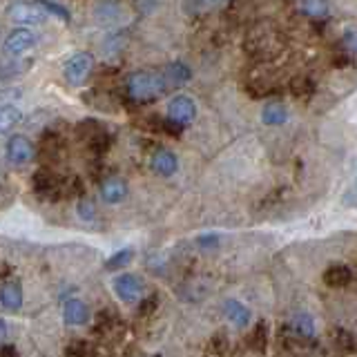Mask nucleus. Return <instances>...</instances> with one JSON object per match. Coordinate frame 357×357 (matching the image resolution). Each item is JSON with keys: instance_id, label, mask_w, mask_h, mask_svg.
<instances>
[{"instance_id": "nucleus-1", "label": "nucleus", "mask_w": 357, "mask_h": 357, "mask_svg": "<svg viewBox=\"0 0 357 357\" xmlns=\"http://www.w3.org/2000/svg\"><path fill=\"white\" fill-rule=\"evenodd\" d=\"M165 89H167V83H165L163 72L141 70V72H134L128 78V96L132 100H137V103H150V100L163 96Z\"/></svg>"}, {"instance_id": "nucleus-2", "label": "nucleus", "mask_w": 357, "mask_h": 357, "mask_svg": "<svg viewBox=\"0 0 357 357\" xmlns=\"http://www.w3.org/2000/svg\"><path fill=\"white\" fill-rule=\"evenodd\" d=\"M197 119V103L188 94H176L167 103V121L176 128H185Z\"/></svg>"}, {"instance_id": "nucleus-3", "label": "nucleus", "mask_w": 357, "mask_h": 357, "mask_svg": "<svg viewBox=\"0 0 357 357\" xmlns=\"http://www.w3.org/2000/svg\"><path fill=\"white\" fill-rule=\"evenodd\" d=\"M92 67H94V59L87 52L74 54L72 59L65 63V67H63L65 81L70 83V85H74V87H81L89 78V74H92Z\"/></svg>"}, {"instance_id": "nucleus-4", "label": "nucleus", "mask_w": 357, "mask_h": 357, "mask_svg": "<svg viewBox=\"0 0 357 357\" xmlns=\"http://www.w3.org/2000/svg\"><path fill=\"white\" fill-rule=\"evenodd\" d=\"M114 293L121 301H126V304H139L143 299V293H145V286L141 282L139 275H132V273H123L119 277H114Z\"/></svg>"}, {"instance_id": "nucleus-5", "label": "nucleus", "mask_w": 357, "mask_h": 357, "mask_svg": "<svg viewBox=\"0 0 357 357\" xmlns=\"http://www.w3.org/2000/svg\"><path fill=\"white\" fill-rule=\"evenodd\" d=\"M33 192L40 199H59L65 197V181H61L52 170H38L33 174Z\"/></svg>"}, {"instance_id": "nucleus-6", "label": "nucleus", "mask_w": 357, "mask_h": 357, "mask_svg": "<svg viewBox=\"0 0 357 357\" xmlns=\"http://www.w3.org/2000/svg\"><path fill=\"white\" fill-rule=\"evenodd\" d=\"M33 45H36V36H33V31H29L25 27H18L5 38L3 50H5L7 56H11V59H20V56L25 54L27 50H31Z\"/></svg>"}, {"instance_id": "nucleus-7", "label": "nucleus", "mask_w": 357, "mask_h": 357, "mask_svg": "<svg viewBox=\"0 0 357 357\" xmlns=\"http://www.w3.org/2000/svg\"><path fill=\"white\" fill-rule=\"evenodd\" d=\"M7 16L18 25H36L45 20V11L36 3H14L7 7Z\"/></svg>"}, {"instance_id": "nucleus-8", "label": "nucleus", "mask_w": 357, "mask_h": 357, "mask_svg": "<svg viewBox=\"0 0 357 357\" xmlns=\"http://www.w3.org/2000/svg\"><path fill=\"white\" fill-rule=\"evenodd\" d=\"M36 150H33V143L27 137H11L7 143V161L11 165H27Z\"/></svg>"}, {"instance_id": "nucleus-9", "label": "nucleus", "mask_w": 357, "mask_h": 357, "mask_svg": "<svg viewBox=\"0 0 357 357\" xmlns=\"http://www.w3.org/2000/svg\"><path fill=\"white\" fill-rule=\"evenodd\" d=\"M100 197H103L105 204L116 206V204H121V201H126L128 183L123 181L121 176H107L100 181Z\"/></svg>"}, {"instance_id": "nucleus-10", "label": "nucleus", "mask_w": 357, "mask_h": 357, "mask_svg": "<svg viewBox=\"0 0 357 357\" xmlns=\"http://www.w3.org/2000/svg\"><path fill=\"white\" fill-rule=\"evenodd\" d=\"M223 315H226V319L237 328H245L252 321L250 308L239 299H228L226 304H223Z\"/></svg>"}, {"instance_id": "nucleus-11", "label": "nucleus", "mask_w": 357, "mask_h": 357, "mask_svg": "<svg viewBox=\"0 0 357 357\" xmlns=\"http://www.w3.org/2000/svg\"><path fill=\"white\" fill-rule=\"evenodd\" d=\"M63 319L65 324H70V326H83V324L89 321V308L83 299H67L65 306H63Z\"/></svg>"}, {"instance_id": "nucleus-12", "label": "nucleus", "mask_w": 357, "mask_h": 357, "mask_svg": "<svg viewBox=\"0 0 357 357\" xmlns=\"http://www.w3.org/2000/svg\"><path fill=\"white\" fill-rule=\"evenodd\" d=\"M152 170L159 174V176H174L176 170H178V159H176V154L172 150H156L152 154Z\"/></svg>"}, {"instance_id": "nucleus-13", "label": "nucleus", "mask_w": 357, "mask_h": 357, "mask_svg": "<svg viewBox=\"0 0 357 357\" xmlns=\"http://www.w3.org/2000/svg\"><path fill=\"white\" fill-rule=\"evenodd\" d=\"M163 76H165L167 87H181L183 83H188L190 78H192V70H190L183 61H174L170 65H165Z\"/></svg>"}, {"instance_id": "nucleus-14", "label": "nucleus", "mask_w": 357, "mask_h": 357, "mask_svg": "<svg viewBox=\"0 0 357 357\" xmlns=\"http://www.w3.org/2000/svg\"><path fill=\"white\" fill-rule=\"evenodd\" d=\"M0 304L3 308L16 312L22 306V286L20 282H5L0 286Z\"/></svg>"}, {"instance_id": "nucleus-15", "label": "nucleus", "mask_w": 357, "mask_h": 357, "mask_svg": "<svg viewBox=\"0 0 357 357\" xmlns=\"http://www.w3.org/2000/svg\"><path fill=\"white\" fill-rule=\"evenodd\" d=\"M261 121L271 128L284 126L288 121V107L282 103V100H271V103H266V107L261 109Z\"/></svg>"}, {"instance_id": "nucleus-16", "label": "nucleus", "mask_w": 357, "mask_h": 357, "mask_svg": "<svg viewBox=\"0 0 357 357\" xmlns=\"http://www.w3.org/2000/svg\"><path fill=\"white\" fill-rule=\"evenodd\" d=\"M353 279V273L349 266H342V264H335L331 268H326L324 273V284L331 286V288H344L349 286Z\"/></svg>"}, {"instance_id": "nucleus-17", "label": "nucleus", "mask_w": 357, "mask_h": 357, "mask_svg": "<svg viewBox=\"0 0 357 357\" xmlns=\"http://www.w3.org/2000/svg\"><path fill=\"white\" fill-rule=\"evenodd\" d=\"M290 324H293V328L299 337H306V340L315 337L317 326H315V319H312V315H308V312H295Z\"/></svg>"}, {"instance_id": "nucleus-18", "label": "nucleus", "mask_w": 357, "mask_h": 357, "mask_svg": "<svg viewBox=\"0 0 357 357\" xmlns=\"http://www.w3.org/2000/svg\"><path fill=\"white\" fill-rule=\"evenodd\" d=\"M31 67L29 59H11V61H0V78L7 81V78H16L22 72H27Z\"/></svg>"}, {"instance_id": "nucleus-19", "label": "nucleus", "mask_w": 357, "mask_h": 357, "mask_svg": "<svg viewBox=\"0 0 357 357\" xmlns=\"http://www.w3.org/2000/svg\"><path fill=\"white\" fill-rule=\"evenodd\" d=\"M268 324L266 321H257V326L255 331L250 333V346L257 351V353H264L266 351V346H268Z\"/></svg>"}, {"instance_id": "nucleus-20", "label": "nucleus", "mask_w": 357, "mask_h": 357, "mask_svg": "<svg viewBox=\"0 0 357 357\" xmlns=\"http://www.w3.org/2000/svg\"><path fill=\"white\" fill-rule=\"evenodd\" d=\"M132 259H134V250L132 248H121L105 261V268H107V271H121V268L130 266Z\"/></svg>"}, {"instance_id": "nucleus-21", "label": "nucleus", "mask_w": 357, "mask_h": 357, "mask_svg": "<svg viewBox=\"0 0 357 357\" xmlns=\"http://www.w3.org/2000/svg\"><path fill=\"white\" fill-rule=\"evenodd\" d=\"M18 121H20V112L18 107H0V134H5L9 132L14 126H18Z\"/></svg>"}, {"instance_id": "nucleus-22", "label": "nucleus", "mask_w": 357, "mask_h": 357, "mask_svg": "<svg viewBox=\"0 0 357 357\" xmlns=\"http://www.w3.org/2000/svg\"><path fill=\"white\" fill-rule=\"evenodd\" d=\"M67 357H94V346L87 340H74L67 346Z\"/></svg>"}, {"instance_id": "nucleus-23", "label": "nucleus", "mask_w": 357, "mask_h": 357, "mask_svg": "<svg viewBox=\"0 0 357 357\" xmlns=\"http://www.w3.org/2000/svg\"><path fill=\"white\" fill-rule=\"evenodd\" d=\"M299 11L308 18H324L328 14V5L326 3H317V0H308V3H301Z\"/></svg>"}, {"instance_id": "nucleus-24", "label": "nucleus", "mask_w": 357, "mask_h": 357, "mask_svg": "<svg viewBox=\"0 0 357 357\" xmlns=\"http://www.w3.org/2000/svg\"><path fill=\"white\" fill-rule=\"evenodd\" d=\"M121 14V7L119 5H112V3H103L96 7V18L98 22H103V25H109V22H114Z\"/></svg>"}, {"instance_id": "nucleus-25", "label": "nucleus", "mask_w": 357, "mask_h": 357, "mask_svg": "<svg viewBox=\"0 0 357 357\" xmlns=\"http://www.w3.org/2000/svg\"><path fill=\"white\" fill-rule=\"evenodd\" d=\"M76 212H78V217H81L83 221H94L96 219V204L92 199L83 197L81 201H78Z\"/></svg>"}, {"instance_id": "nucleus-26", "label": "nucleus", "mask_w": 357, "mask_h": 357, "mask_svg": "<svg viewBox=\"0 0 357 357\" xmlns=\"http://www.w3.org/2000/svg\"><path fill=\"white\" fill-rule=\"evenodd\" d=\"M38 5L43 7L45 14H50L54 18H61L63 22H70V9L67 7H63L59 3H38Z\"/></svg>"}, {"instance_id": "nucleus-27", "label": "nucleus", "mask_w": 357, "mask_h": 357, "mask_svg": "<svg viewBox=\"0 0 357 357\" xmlns=\"http://www.w3.org/2000/svg\"><path fill=\"white\" fill-rule=\"evenodd\" d=\"M219 243H221V237L217 232H206V234H201V237H197V245L201 250H212V248H217Z\"/></svg>"}, {"instance_id": "nucleus-28", "label": "nucleus", "mask_w": 357, "mask_h": 357, "mask_svg": "<svg viewBox=\"0 0 357 357\" xmlns=\"http://www.w3.org/2000/svg\"><path fill=\"white\" fill-rule=\"evenodd\" d=\"M228 346V340H226V333H217L215 337H212V344H210V351L212 353H223Z\"/></svg>"}, {"instance_id": "nucleus-29", "label": "nucleus", "mask_w": 357, "mask_h": 357, "mask_svg": "<svg viewBox=\"0 0 357 357\" xmlns=\"http://www.w3.org/2000/svg\"><path fill=\"white\" fill-rule=\"evenodd\" d=\"M156 304H159V297L156 295H150V297H145L141 299V306H139V312L141 315H150V312L156 308Z\"/></svg>"}, {"instance_id": "nucleus-30", "label": "nucleus", "mask_w": 357, "mask_h": 357, "mask_svg": "<svg viewBox=\"0 0 357 357\" xmlns=\"http://www.w3.org/2000/svg\"><path fill=\"white\" fill-rule=\"evenodd\" d=\"M20 98V92L18 89H9V92H0V107H11L14 100Z\"/></svg>"}, {"instance_id": "nucleus-31", "label": "nucleus", "mask_w": 357, "mask_h": 357, "mask_svg": "<svg viewBox=\"0 0 357 357\" xmlns=\"http://www.w3.org/2000/svg\"><path fill=\"white\" fill-rule=\"evenodd\" d=\"M312 89V83L308 81V78H297V81H293V92L295 94H308Z\"/></svg>"}, {"instance_id": "nucleus-32", "label": "nucleus", "mask_w": 357, "mask_h": 357, "mask_svg": "<svg viewBox=\"0 0 357 357\" xmlns=\"http://www.w3.org/2000/svg\"><path fill=\"white\" fill-rule=\"evenodd\" d=\"M344 47L351 50V52H357V31H349L344 36Z\"/></svg>"}, {"instance_id": "nucleus-33", "label": "nucleus", "mask_w": 357, "mask_h": 357, "mask_svg": "<svg viewBox=\"0 0 357 357\" xmlns=\"http://www.w3.org/2000/svg\"><path fill=\"white\" fill-rule=\"evenodd\" d=\"M0 357H18V351L9 344H0Z\"/></svg>"}, {"instance_id": "nucleus-34", "label": "nucleus", "mask_w": 357, "mask_h": 357, "mask_svg": "<svg viewBox=\"0 0 357 357\" xmlns=\"http://www.w3.org/2000/svg\"><path fill=\"white\" fill-rule=\"evenodd\" d=\"M5 337H7V324H5V319H0V344H3Z\"/></svg>"}]
</instances>
